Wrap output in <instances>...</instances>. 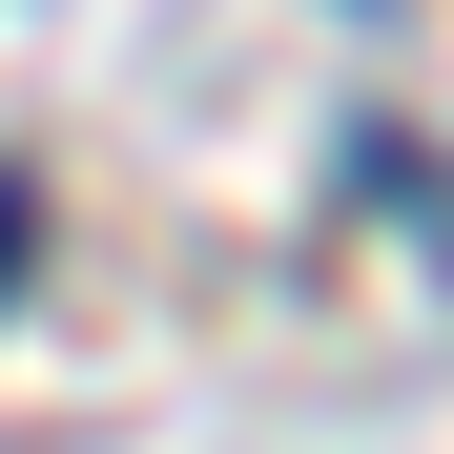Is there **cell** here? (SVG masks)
<instances>
[{
    "label": "cell",
    "mask_w": 454,
    "mask_h": 454,
    "mask_svg": "<svg viewBox=\"0 0 454 454\" xmlns=\"http://www.w3.org/2000/svg\"><path fill=\"white\" fill-rule=\"evenodd\" d=\"M0 269H21V166H0Z\"/></svg>",
    "instance_id": "6da1fadb"
}]
</instances>
